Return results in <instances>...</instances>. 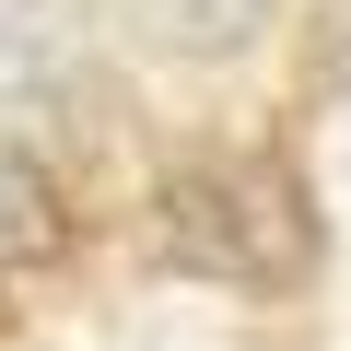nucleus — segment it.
Instances as JSON below:
<instances>
[{"mask_svg":"<svg viewBox=\"0 0 351 351\" xmlns=\"http://www.w3.org/2000/svg\"><path fill=\"white\" fill-rule=\"evenodd\" d=\"M71 246V211H59V176L24 152V141H0V293L36 281L47 258Z\"/></svg>","mask_w":351,"mask_h":351,"instance_id":"obj_4","label":"nucleus"},{"mask_svg":"<svg viewBox=\"0 0 351 351\" xmlns=\"http://www.w3.org/2000/svg\"><path fill=\"white\" fill-rule=\"evenodd\" d=\"M106 36L176 71H223L269 36V0H106Z\"/></svg>","mask_w":351,"mask_h":351,"instance_id":"obj_3","label":"nucleus"},{"mask_svg":"<svg viewBox=\"0 0 351 351\" xmlns=\"http://www.w3.org/2000/svg\"><path fill=\"white\" fill-rule=\"evenodd\" d=\"M106 129H117V82L94 36L59 12H0V141L47 164V152H94Z\"/></svg>","mask_w":351,"mask_h":351,"instance_id":"obj_2","label":"nucleus"},{"mask_svg":"<svg viewBox=\"0 0 351 351\" xmlns=\"http://www.w3.org/2000/svg\"><path fill=\"white\" fill-rule=\"evenodd\" d=\"M152 258L223 293H304L328 258V223L293 152L234 141V152H188L152 176Z\"/></svg>","mask_w":351,"mask_h":351,"instance_id":"obj_1","label":"nucleus"}]
</instances>
